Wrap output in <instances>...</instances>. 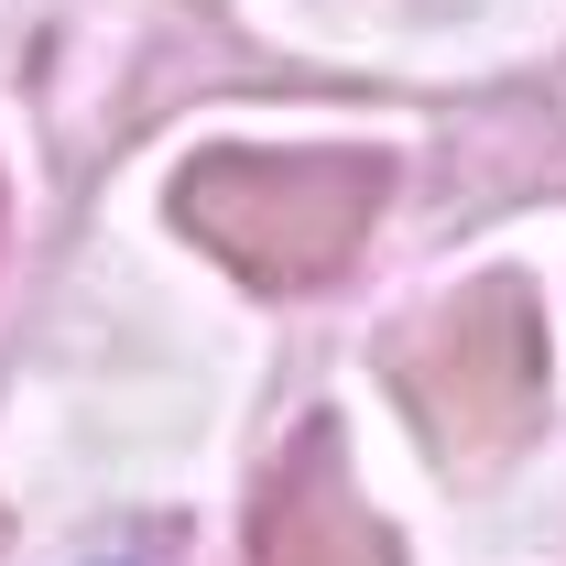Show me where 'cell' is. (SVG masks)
Returning <instances> with one entry per match:
<instances>
[{
    "mask_svg": "<svg viewBox=\"0 0 566 566\" xmlns=\"http://www.w3.org/2000/svg\"><path fill=\"white\" fill-rule=\"evenodd\" d=\"M251 566H403V545L370 523V501L349 491V458H338V424H305L262 469L251 501Z\"/></svg>",
    "mask_w": 566,
    "mask_h": 566,
    "instance_id": "cell-3",
    "label": "cell"
},
{
    "mask_svg": "<svg viewBox=\"0 0 566 566\" xmlns=\"http://www.w3.org/2000/svg\"><path fill=\"white\" fill-rule=\"evenodd\" d=\"M392 197L381 153H197L175 175V229L218 251L240 283H316L338 273Z\"/></svg>",
    "mask_w": 566,
    "mask_h": 566,
    "instance_id": "cell-1",
    "label": "cell"
},
{
    "mask_svg": "<svg viewBox=\"0 0 566 566\" xmlns=\"http://www.w3.org/2000/svg\"><path fill=\"white\" fill-rule=\"evenodd\" d=\"M392 381L415 424L447 447V458H501L523 447L534 415H545V316L512 273L469 283L458 305H436L415 338L392 349Z\"/></svg>",
    "mask_w": 566,
    "mask_h": 566,
    "instance_id": "cell-2",
    "label": "cell"
}]
</instances>
